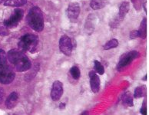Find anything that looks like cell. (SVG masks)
Segmentation results:
<instances>
[{
	"mask_svg": "<svg viewBox=\"0 0 149 115\" xmlns=\"http://www.w3.org/2000/svg\"><path fill=\"white\" fill-rule=\"evenodd\" d=\"M7 58L15 70L19 72L26 71L31 68V62L22 50H10L7 54Z\"/></svg>",
	"mask_w": 149,
	"mask_h": 115,
	"instance_id": "1",
	"label": "cell"
},
{
	"mask_svg": "<svg viewBox=\"0 0 149 115\" xmlns=\"http://www.w3.org/2000/svg\"><path fill=\"white\" fill-rule=\"evenodd\" d=\"M29 26L33 30L39 32H42L44 28V19L41 9L38 7L35 6L30 9L26 18Z\"/></svg>",
	"mask_w": 149,
	"mask_h": 115,
	"instance_id": "2",
	"label": "cell"
},
{
	"mask_svg": "<svg viewBox=\"0 0 149 115\" xmlns=\"http://www.w3.org/2000/svg\"><path fill=\"white\" fill-rule=\"evenodd\" d=\"M38 44V38L33 34H26L19 40L18 45L22 51L34 52Z\"/></svg>",
	"mask_w": 149,
	"mask_h": 115,
	"instance_id": "3",
	"label": "cell"
},
{
	"mask_svg": "<svg viewBox=\"0 0 149 115\" xmlns=\"http://www.w3.org/2000/svg\"><path fill=\"white\" fill-rule=\"evenodd\" d=\"M138 56H139V52L136 51H130L123 55L117 65V70L118 71L123 70L124 68L128 66L133 62V60L135 59Z\"/></svg>",
	"mask_w": 149,
	"mask_h": 115,
	"instance_id": "4",
	"label": "cell"
},
{
	"mask_svg": "<svg viewBox=\"0 0 149 115\" xmlns=\"http://www.w3.org/2000/svg\"><path fill=\"white\" fill-rule=\"evenodd\" d=\"M22 17H23V11L20 9H16L9 19L5 20L3 24L7 28H15L18 26V24L21 21Z\"/></svg>",
	"mask_w": 149,
	"mask_h": 115,
	"instance_id": "5",
	"label": "cell"
},
{
	"mask_svg": "<svg viewBox=\"0 0 149 115\" xmlns=\"http://www.w3.org/2000/svg\"><path fill=\"white\" fill-rule=\"evenodd\" d=\"M59 49L62 53L67 56L71 55L72 52V43L70 38L67 35H63L59 40Z\"/></svg>",
	"mask_w": 149,
	"mask_h": 115,
	"instance_id": "6",
	"label": "cell"
},
{
	"mask_svg": "<svg viewBox=\"0 0 149 115\" xmlns=\"http://www.w3.org/2000/svg\"><path fill=\"white\" fill-rule=\"evenodd\" d=\"M15 78V73L9 66L0 71V82L4 85H9Z\"/></svg>",
	"mask_w": 149,
	"mask_h": 115,
	"instance_id": "7",
	"label": "cell"
},
{
	"mask_svg": "<svg viewBox=\"0 0 149 115\" xmlns=\"http://www.w3.org/2000/svg\"><path fill=\"white\" fill-rule=\"evenodd\" d=\"M63 94V85L61 81H56L53 82L51 91V98L54 101L58 100Z\"/></svg>",
	"mask_w": 149,
	"mask_h": 115,
	"instance_id": "8",
	"label": "cell"
},
{
	"mask_svg": "<svg viewBox=\"0 0 149 115\" xmlns=\"http://www.w3.org/2000/svg\"><path fill=\"white\" fill-rule=\"evenodd\" d=\"M89 78L91 89L94 93H97L99 91V89H100V78L96 75L95 71H91L89 72Z\"/></svg>",
	"mask_w": 149,
	"mask_h": 115,
	"instance_id": "9",
	"label": "cell"
},
{
	"mask_svg": "<svg viewBox=\"0 0 149 115\" xmlns=\"http://www.w3.org/2000/svg\"><path fill=\"white\" fill-rule=\"evenodd\" d=\"M80 13V6L78 2H72L67 9V15L71 20H74L79 17Z\"/></svg>",
	"mask_w": 149,
	"mask_h": 115,
	"instance_id": "10",
	"label": "cell"
},
{
	"mask_svg": "<svg viewBox=\"0 0 149 115\" xmlns=\"http://www.w3.org/2000/svg\"><path fill=\"white\" fill-rule=\"evenodd\" d=\"M129 9H130V4H129V2H122L121 4V6H120L119 13H118V17L115 19V22L117 21V23L119 24L120 21H121V20H123L125 16L127 15V13H128V11H129Z\"/></svg>",
	"mask_w": 149,
	"mask_h": 115,
	"instance_id": "11",
	"label": "cell"
},
{
	"mask_svg": "<svg viewBox=\"0 0 149 115\" xmlns=\"http://www.w3.org/2000/svg\"><path fill=\"white\" fill-rule=\"evenodd\" d=\"M18 98H19V96L16 92L11 93L6 100V107L8 109H13V107H15L17 105Z\"/></svg>",
	"mask_w": 149,
	"mask_h": 115,
	"instance_id": "12",
	"label": "cell"
},
{
	"mask_svg": "<svg viewBox=\"0 0 149 115\" xmlns=\"http://www.w3.org/2000/svg\"><path fill=\"white\" fill-rule=\"evenodd\" d=\"M107 4L106 0H91L90 6L92 7L94 10L100 9L104 8Z\"/></svg>",
	"mask_w": 149,
	"mask_h": 115,
	"instance_id": "13",
	"label": "cell"
},
{
	"mask_svg": "<svg viewBox=\"0 0 149 115\" xmlns=\"http://www.w3.org/2000/svg\"><path fill=\"white\" fill-rule=\"evenodd\" d=\"M139 37H141L143 39H145L147 36V20L146 19H144L141 22L140 28L139 30Z\"/></svg>",
	"mask_w": 149,
	"mask_h": 115,
	"instance_id": "14",
	"label": "cell"
},
{
	"mask_svg": "<svg viewBox=\"0 0 149 115\" xmlns=\"http://www.w3.org/2000/svg\"><path fill=\"white\" fill-rule=\"evenodd\" d=\"M27 0H6L4 2L5 6H22L26 4Z\"/></svg>",
	"mask_w": 149,
	"mask_h": 115,
	"instance_id": "15",
	"label": "cell"
},
{
	"mask_svg": "<svg viewBox=\"0 0 149 115\" xmlns=\"http://www.w3.org/2000/svg\"><path fill=\"white\" fill-rule=\"evenodd\" d=\"M121 100H122V102H123L124 105H125L126 106H133V98H132V96L130 92H126V93H125L122 95Z\"/></svg>",
	"mask_w": 149,
	"mask_h": 115,
	"instance_id": "16",
	"label": "cell"
},
{
	"mask_svg": "<svg viewBox=\"0 0 149 115\" xmlns=\"http://www.w3.org/2000/svg\"><path fill=\"white\" fill-rule=\"evenodd\" d=\"M9 66L7 64V57L3 50L0 49V71Z\"/></svg>",
	"mask_w": 149,
	"mask_h": 115,
	"instance_id": "17",
	"label": "cell"
},
{
	"mask_svg": "<svg viewBox=\"0 0 149 115\" xmlns=\"http://www.w3.org/2000/svg\"><path fill=\"white\" fill-rule=\"evenodd\" d=\"M146 95V87L145 85L139 86L134 90V97L135 98H139L141 97H145Z\"/></svg>",
	"mask_w": 149,
	"mask_h": 115,
	"instance_id": "18",
	"label": "cell"
},
{
	"mask_svg": "<svg viewBox=\"0 0 149 115\" xmlns=\"http://www.w3.org/2000/svg\"><path fill=\"white\" fill-rule=\"evenodd\" d=\"M118 45V41L117 39H111V40L109 41V42L103 46V48H104V50H109V49L117 48Z\"/></svg>",
	"mask_w": 149,
	"mask_h": 115,
	"instance_id": "19",
	"label": "cell"
},
{
	"mask_svg": "<svg viewBox=\"0 0 149 115\" xmlns=\"http://www.w3.org/2000/svg\"><path fill=\"white\" fill-rule=\"evenodd\" d=\"M70 74L72 75L73 78L75 79V80H78L80 78V75H81V73H80V70L79 68L77 66H74L70 69Z\"/></svg>",
	"mask_w": 149,
	"mask_h": 115,
	"instance_id": "20",
	"label": "cell"
},
{
	"mask_svg": "<svg viewBox=\"0 0 149 115\" xmlns=\"http://www.w3.org/2000/svg\"><path fill=\"white\" fill-rule=\"evenodd\" d=\"M95 70L96 71V72H98L99 75H103L104 73V68L103 65L101 64L98 61H95Z\"/></svg>",
	"mask_w": 149,
	"mask_h": 115,
	"instance_id": "21",
	"label": "cell"
},
{
	"mask_svg": "<svg viewBox=\"0 0 149 115\" xmlns=\"http://www.w3.org/2000/svg\"><path fill=\"white\" fill-rule=\"evenodd\" d=\"M9 34V31L7 29L6 26L3 25H0V35H7Z\"/></svg>",
	"mask_w": 149,
	"mask_h": 115,
	"instance_id": "22",
	"label": "cell"
},
{
	"mask_svg": "<svg viewBox=\"0 0 149 115\" xmlns=\"http://www.w3.org/2000/svg\"><path fill=\"white\" fill-rule=\"evenodd\" d=\"M138 37H139V31L134 30V31H132V32H131V33H130V38H132V39H134V38H138Z\"/></svg>",
	"mask_w": 149,
	"mask_h": 115,
	"instance_id": "23",
	"label": "cell"
},
{
	"mask_svg": "<svg viewBox=\"0 0 149 115\" xmlns=\"http://www.w3.org/2000/svg\"><path fill=\"white\" fill-rule=\"evenodd\" d=\"M141 113L142 114L144 115L147 114V107H146V105H145V101L144 100V103H143L142 107L141 109Z\"/></svg>",
	"mask_w": 149,
	"mask_h": 115,
	"instance_id": "24",
	"label": "cell"
},
{
	"mask_svg": "<svg viewBox=\"0 0 149 115\" xmlns=\"http://www.w3.org/2000/svg\"><path fill=\"white\" fill-rule=\"evenodd\" d=\"M3 98H4V91H3L2 88L0 87V104L3 100Z\"/></svg>",
	"mask_w": 149,
	"mask_h": 115,
	"instance_id": "25",
	"label": "cell"
},
{
	"mask_svg": "<svg viewBox=\"0 0 149 115\" xmlns=\"http://www.w3.org/2000/svg\"><path fill=\"white\" fill-rule=\"evenodd\" d=\"M59 107H60V108H62V109L64 108V107H65V105H64V104H60Z\"/></svg>",
	"mask_w": 149,
	"mask_h": 115,
	"instance_id": "26",
	"label": "cell"
},
{
	"mask_svg": "<svg viewBox=\"0 0 149 115\" xmlns=\"http://www.w3.org/2000/svg\"><path fill=\"white\" fill-rule=\"evenodd\" d=\"M5 1H6V0H0V4H1V3H2V2H4Z\"/></svg>",
	"mask_w": 149,
	"mask_h": 115,
	"instance_id": "27",
	"label": "cell"
},
{
	"mask_svg": "<svg viewBox=\"0 0 149 115\" xmlns=\"http://www.w3.org/2000/svg\"><path fill=\"white\" fill-rule=\"evenodd\" d=\"M88 114L87 111H85V112H83V113H81V114Z\"/></svg>",
	"mask_w": 149,
	"mask_h": 115,
	"instance_id": "28",
	"label": "cell"
}]
</instances>
